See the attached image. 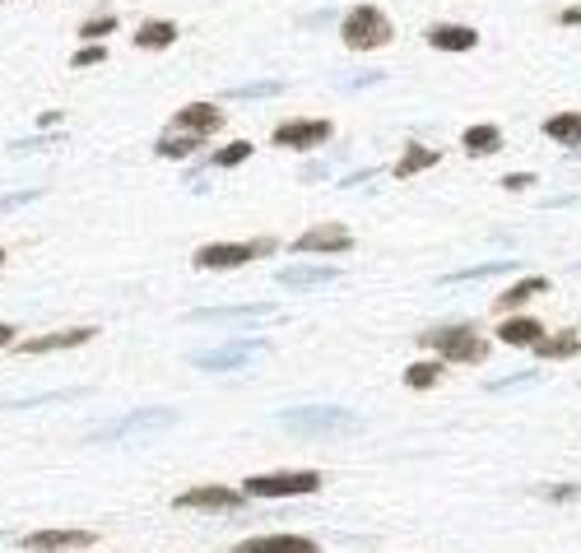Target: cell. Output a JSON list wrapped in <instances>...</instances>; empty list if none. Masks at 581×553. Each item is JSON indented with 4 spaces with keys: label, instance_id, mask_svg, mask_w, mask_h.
Segmentation results:
<instances>
[{
    "label": "cell",
    "instance_id": "28",
    "mask_svg": "<svg viewBox=\"0 0 581 553\" xmlns=\"http://www.w3.org/2000/svg\"><path fill=\"white\" fill-rule=\"evenodd\" d=\"M252 154H256V145H252V140H228L224 149H214V154H210V168H237V163H246Z\"/></svg>",
    "mask_w": 581,
    "mask_h": 553
},
{
    "label": "cell",
    "instance_id": "40",
    "mask_svg": "<svg viewBox=\"0 0 581 553\" xmlns=\"http://www.w3.org/2000/svg\"><path fill=\"white\" fill-rule=\"evenodd\" d=\"M559 19H563V23H581V5H568Z\"/></svg>",
    "mask_w": 581,
    "mask_h": 553
},
{
    "label": "cell",
    "instance_id": "32",
    "mask_svg": "<svg viewBox=\"0 0 581 553\" xmlns=\"http://www.w3.org/2000/svg\"><path fill=\"white\" fill-rule=\"evenodd\" d=\"M42 201V186H29V191H10V196H0V214L5 210H19V205H33Z\"/></svg>",
    "mask_w": 581,
    "mask_h": 553
},
{
    "label": "cell",
    "instance_id": "5",
    "mask_svg": "<svg viewBox=\"0 0 581 553\" xmlns=\"http://www.w3.org/2000/svg\"><path fill=\"white\" fill-rule=\"evenodd\" d=\"M246 497L242 488H228V484H196V488H186L173 497V507L177 512H219V516H233V512H246Z\"/></svg>",
    "mask_w": 581,
    "mask_h": 553
},
{
    "label": "cell",
    "instance_id": "12",
    "mask_svg": "<svg viewBox=\"0 0 581 553\" xmlns=\"http://www.w3.org/2000/svg\"><path fill=\"white\" fill-rule=\"evenodd\" d=\"M280 308L274 302H237V308H196L186 312L191 326H246V321H274Z\"/></svg>",
    "mask_w": 581,
    "mask_h": 553
},
{
    "label": "cell",
    "instance_id": "24",
    "mask_svg": "<svg viewBox=\"0 0 581 553\" xmlns=\"http://www.w3.org/2000/svg\"><path fill=\"white\" fill-rule=\"evenodd\" d=\"M544 135L553 145H563L572 154H581V112H559V117H549L544 121Z\"/></svg>",
    "mask_w": 581,
    "mask_h": 553
},
{
    "label": "cell",
    "instance_id": "2",
    "mask_svg": "<svg viewBox=\"0 0 581 553\" xmlns=\"http://www.w3.org/2000/svg\"><path fill=\"white\" fill-rule=\"evenodd\" d=\"M419 349L437 353L442 363H484V358H488V340H484L469 321L424 330V335H419Z\"/></svg>",
    "mask_w": 581,
    "mask_h": 553
},
{
    "label": "cell",
    "instance_id": "29",
    "mask_svg": "<svg viewBox=\"0 0 581 553\" xmlns=\"http://www.w3.org/2000/svg\"><path fill=\"white\" fill-rule=\"evenodd\" d=\"M117 33V14H89L85 23H79V42H103Z\"/></svg>",
    "mask_w": 581,
    "mask_h": 553
},
{
    "label": "cell",
    "instance_id": "25",
    "mask_svg": "<svg viewBox=\"0 0 581 553\" xmlns=\"http://www.w3.org/2000/svg\"><path fill=\"white\" fill-rule=\"evenodd\" d=\"M577 353H581L577 330H559V335H544L535 344V358H544V363H563V358H577Z\"/></svg>",
    "mask_w": 581,
    "mask_h": 553
},
{
    "label": "cell",
    "instance_id": "8",
    "mask_svg": "<svg viewBox=\"0 0 581 553\" xmlns=\"http://www.w3.org/2000/svg\"><path fill=\"white\" fill-rule=\"evenodd\" d=\"M330 135H335V126H330L326 117H293V121H280L270 130V140L280 149H298V154H312L321 149Z\"/></svg>",
    "mask_w": 581,
    "mask_h": 553
},
{
    "label": "cell",
    "instance_id": "15",
    "mask_svg": "<svg viewBox=\"0 0 581 553\" xmlns=\"http://www.w3.org/2000/svg\"><path fill=\"white\" fill-rule=\"evenodd\" d=\"M553 284H549V274H521L516 284H507L503 293L493 298V312L497 317H512V312H521L525 302H535V298H544Z\"/></svg>",
    "mask_w": 581,
    "mask_h": 553
},
{
    "label": "cell",
    "instance_id": "44",
    "mask_svg": "<svg viewBox=\"0 0 581 553\" xmlns=\"http://www.w3.org/2000/svg\"><path fill=\"white\" fill-rule=\"evenodd\" d=\"M0 540H5V535H0Z\"/></svg>",
    "mask_w": 581,
    "mask_h": 553
},
{
    "label": "cell",
    "instance_id": "37",
    "mask_svg": "<svg viewBox=\"0 0 581 553\" xmlns=\"http://www.w3.org/2000/svg\"><path fill=\"white\" fill-rule=\"evenodd\" d=\"M377 177V168H363V173H353V177H344L340 186H358V182H372Z\"/></svg>",
    "mask_w": 581,
    "mask_h": 553
},
{
    "label": "cell",
    "instance_id": "18",
    "mask_svg": "<svg viewBox=\"0 0 581 553\" xmlns=\"http://www.w3.org/2000/svg\"><path fill=\"white\" fill-rule=\"evenodd\" d=\"M544 335H549V330H544L535 317H521V312H512V317L497 321V340H503L507 349H535Z\"/></svg>",
    "mask_w": 581,
    "mask_h": 553
},
{
    "label": "cell",
    "instance_id": "30",
    "mask_svg": "<svg viewBox=\"0 0 581 553\" xmlns=\"http://www.w3.org/2000/svg\"><path fill=\"white\" fill-rule=\"evenodd\" d=\"M516 261H488V265H469V270H456L447 274V284H465V280H488V274H507Z\"/></svg>",
    "mask_w": 581,
    "mask_h": 553
},
{
    "label": "cell",
    "instance_id": "20",
    "mask_svg": "<svg viewBox=\"0 0 581 553\" xmlns=\"http://www.w3.org/2000/svg\"><path fill=\"white\" fill-rule=\"evenodd\" d=\"M182 38V29H177V23L173 19H145V23H135V47H140V51H168L173 42Z\"/></svg>",
    "mask_w": 581,
    "mask_h": 553
},
{
    "label": "cell",
    "instance_id": "26",
    "mask_svg": "<svg viewBox=\"0 0 581 553\" xmlns=\"http://www.w3.org/2000/svg\"><path fill=\"white\" fill-rule=\"evenodd\" d=\"M442 377H447V363H442L437 353H433V358H419V363L405 368V386H409V391H433Z\"/></svg>",
    "mask_w": 581,
    "mask_h": 553
},
{
    "label": "cell",
    "instance_id": "34",
    "mask_svg": "<svg viewBox=\"0 0 581 553\" xmlns=\"http://www.w3.org/2000/svg\"><path fill=\"white\" fill-rule=\"evenodd\" d=\"M503 186L507 191H525V186H535V177L531 173H512V177H503Z\"/></svg>",
    "mask_w": 581,
    "mask_h": 553
},
{
    "label": "cell",
    "instance_id": "13",
    "mask_svg": "<svg viewBox=\"0 0 581 553\" xmlns=\"http://www.w3.org/2000/svg\"><path fill=\"white\" fill-rule=\"evenodd\" d=\"M98 335V326H70V330H47V335H33V340H14L10 349L14 353H57V349H79Z\"/></svg>",
    "mask_w": 581,
    "mask_h": 553
},
{
    "label": "cell",
    "instance_id": "33",
    "mask_svg": "<svg viewBox=\"0 0 581 553\" xmlns=\"http://www.w3.org/2000/svg\"><path fill=\"white\" fill-rule=\"evenodd\" d=\"M47 145H51V130L33 135V140H14V145H10V154H19V158H23V154H38V149H47Z\"/></svg>",
    "mask_w": 581,
    "mask_h": 553
},
{
    "label": "cell",
    "instance_id": "38",
    "mask_svg": "<svg viewBox=\"0 0 581 553\" xmlns=\"http://www.w3.org/2000/svg\"><path fill=\"white\" fill-rule=\"evenodd\" d=\"M10 344H14V326L0 321V349H10Z\"/></svg>",
    "mask_w": 581,
    "mask_h": 553
},
{
    "label": "cell",
    "instance_id": "3",
    "mask_svg": "<svg viewBox=\"0 0 581 553\" xmlns=\"http://www.w3.org/2000/svg\"><path fill=\"white\" fill-rule=\"evenodd\" d=\"M391 38H396V23H391V14L377 10V5H353L340 19V42L349 51H377Z\"/></svg>",
    "mask_w": 581,
    "mask_h": 553
},
{
    "label": "cell",
    "instance_id": "36",
    "mask_svg": "<svg viewBox=\"0 0 581 553\" xmlns=\"http://www.w3.org/2000/svg\"><path fill=\"white\" fill-rule=\"evenodd\" d=\"M330 168H326V163H308V168H302V182H317V177H326Z\"/></svg>",
    "mask_w": 581,
    "mask_h": 553
},
{
    "label": "cell",
    "instance_id": "22",
    "mask_svg": "<svg viewBox=\"0 0 581 553\" xmlns=\"http://www.w3.org/2000/svg\"><path fill=\"white\" fill-rule=\"evenodd\" d=\"M437 163H442V149H428V145H405V154L396 158V182L419 177V173L437 168Z\"/></svg>",
    "mask_w": 581,
    "mask_h": 553
},
{
    "label": "cell",
    "instance_id": "23",
    "mask_svg": "<svg viewBox=\"0 0 581 553\" xmlns=\"http://www.w3.org/2000/svg\"><path fill=\"white\" fill-rule=\"evenodd\" d=\"M460 149H465V154H475V158H488V154L503 149V130H497L493 121L465 126V135H460Z\"/></svg>",
    "mask_w": 581,
    "mask_h": 553
},
{
    "label": "cell",
    "instance_id": "7",
    "mask_svg": "<svg viewBox=\"0 0 581 553\" xmlns=\"http://www.w3.org/2000/svg\"><path fill=\"white\" fill-rule=\"evenodd\" d=\"M270 340L252 335V340H228V344H219V349H201V353H191V368H201V372H233V368H246L256 353H265Z\"/></svg>",
    "mask_w": 581,
    "mask_h": 553
},
{
    "label": "cell",
    "instance_id": "39",
    "mask_svg": "<svg viewBox=\"0 0 581 553\" xmlns=\"http://www.w3.org/2000/svg\"><path fill=\"white\" fill-rule=\"evenodd\" d=\"M38 126H42V130H57V126H61V112H42Z\"/></svg>",
    "mask_w": 581,
    "mask_h": 553
},
{
    "label": "cell",
    "instance_id": "1",
    "mask_svg": "<svg viewBox=\"0 0 581 553\" xmlns=\"http://www.w3.org/2000/svg\"><path fill=\"white\" fill-rule=\"evenodd\" d=\"M280 424L298 437H340V433H358L363 419L353 409H340V405H298V409H284Z\"/></svg>",
    "mask_w": 581,
    "mask_h": 553
},
{
    "label": "cell",
    "instance_id": "43",
    "mask_svg": "<svg viewBox=\"0 0 581 553\" xmlns=\"http://www.w3.org/2000/svg\"><path fill=\"white\" fill-rule=\"evenodd\" d=\"M0 5H5V0H0Z\"/></svg>",
    "mask_w": 581,
    "mask_h": 553
},
{
    "label": "cell",
    "instance_id": "42",
    "mask_svg": "<svg viewBox=\"0 0 581 553\" xmlns=\"http://www.w3.org/2000/svg\"><path fill=\"white\" fill-rule=\"evenodd\" d=\"M85 553H98V549H85Z\"/></svg>",
    "mask_w": 581,
    "mask_h": 553
},
{
    "label": "cell",
    "instance_id": "19",
    "mask_svg": "<svg viewBox=\"0 0 581 553\" xmlns=\"http://www.w3.org/2000/svg\"><path fill=\"white\" fill-rule=\"evenodd\" d=\"M424 38L433 51H475L479 47V33L469 23H428Z\"/></svg>",
    "mask_w": 581,
    "mask_h": 553
},
{
    "label": "cell",
    "instance_id": "14",
    "mask_svg": "<svg viewBox=\"0 0 581 553\" xmlns=\"http://www.w3.org/2000/svg\"><path fill=\"white\" fill-rule=\"evenodd\" d=\"M168 130H186V135H219L224 130V112H219V103H186L173 112V126Z\"/></svg>",
    "mask_w": 581,
    "mask_h": 553
},
{
    "label": "cell",
    "instance_id": "6",
    "mask_svg": "<svg viewBox=\"0 0 581 553\" xmlns=\"http://www.w3.org/2000/svg\"><path fill=\"white\" fill-rule=\"evenodd\" d=\"M274 242L261 237V242H205L196 246V256H191V265L196 270H237V265H252L256 256H270Z\"/></svg>",
    "mask_w": 581,
    "mask_h": 553
},
{
    "label": "cell",
    "instance_id": "31",
    "mask_svg": "<svg viewBox=\"0 0 581 553\" xmlns=\"http://www.w3.org/2000/svg\"><path fill=\"white\" fill-rule=\"evenodd\" d=\"M103 61H107V47L103 42H79V51L70 57V70H94Z\"/></svg>",
    "mask_w": 581,
    "mask_h": 553
},
{
    "label": "cell",
    "instance_id": "10",
    "mask_svg": "<svg viewBox=\"0 0 581 553\" xmlns=\"http://www.w3.org/2000/svg\"><path fill=\"white\" fill-rule=\"evenodd\" d=\"M293 252L298 256H344V252H353V233L344 224H312L308 233L293 237Z\"/></svg>",
    "mask_w": 581,
    "mask_h": 553
},
{
    "label": "cell",
    "instance_id": "41",
    "mask_svg": "<svg viewBox=\"0 0 581 553\" xmlns=\"http://www.w3.org/2000/svg\"><path fill=\"white\" fill-rule=\"evenodd\" d=\"M0 265H5V246H0Z\"/></svg>",
    "mask_w": 581,
    "mask_h": 553
},
{
    "label": "cell",
    "instance_id": "4",
    "mask_svg": "<svg viewBox=\"0 0 581 553\" xmlns=\"http://www.w3.org/2000/svg\"><path fill=\"white\" fill-rule=\"evenodd\" d=\"M321 488V475L317 469H274V475H252L242 479V493L246 497H308Z\"/></svg>",
    "mask_w": 581,
    "mask_h": 553
},
{
    "label": "cell",
    "instance_id": "9",
    "mask_svg": "<svg viewBox=\"0 0 581 553\" xmlns=\"http://www.w3.org/2000/svg\"><path fill=\"white\" fill-rule=\"evenodd\" d=\"M29 553H85L98 544L94 531H79V525H51V531H33L19 540Z\"/></svg>",
    "mask_w": 581,
    "mask_h": 553
},
{
    "label": "cell",
    "instance_id": "35",
    "mask_svg": "<svg viewBox=\"0 0 581 553\" xmlns=\"http://www.w3.org/2000/svg\"><path fill=\"white\" fill-rule=\"evenodd\" d=\"M581 493V484H563V488H549V497L553 503H568V497H577Z\"/></svg>",
    "mask_w": 581,
    "mask_h": 553
},
{
    "label": "cell",
    "instance_id": "27",
    "mask_svg": "<svg viewBox=\"0 0 581 553\" xmlns=\"http://www.w3.org/2000/svg\"><path fill=\"white\" fill-rule=\"evenodd\" d=\"M284 94V79H256V85H233L228 98L233 103H256V98H280Z\"/></svg>",
    "mask_w": 581,
    "mask_h": 553
},
{
    "label": "cell",
    "instance_id": "16",
    "mask_svg": "<svg viewBox=\"0 0 581 553\" xmlns=\"http://www.w3.org/2000/svg\"><path fill=\"white\" fill-rule=\"evenodd\" d=\"M340 280V270L335 265H284V270H274V284L280 289H321V284H335Z\"/></svg>",
    "mask_w": 581,
    "mask_h": 553
},
{
    "label": "cell",
    "instance_id": "11",
    "mask_svg": "<svg viewBox=\"0 0 581 553\" xmlns=\"http://www.w3.org/2000/svg\"><path fill=\"white\" fill-rule=\"evenodd\" d=\"M173 424H177V409H135V414H126V419H117L112 428L94 433V442H117V437H154V433L173 428Z\"/></svg>",
    "mask_w": 581,
    "mask_h": 553
},
{
    "label": "cell",
    "instance_id": "21",
    "mask_svg": "<svg viewBox=\"0 0 581 553\" xmlns=\"http://www.w3.org/2000/svg\"><path fill=\"white\" fill-rule=\"evenodd\" d=\"M210 140L205 135H186V130H163L158 140H154V154L158 158H173V163H182V158H191L196 149H205Z\"/></svg>",
    "mask_w": 581,
    "mask_h": 553
},
{
    "label": "cell",
    "instance_id": "17",
    "mask_svg": "<svg viewBox=\"0 0 581 553\" xmlns=\"http://www.w3.org/2000/svg\"><path fill=\"white\" fill-rule=\"evenodd\" d=\"M233 553H321V544L312 535H252Z\"/></svg>",
    "mask_w": 581,
    "mask_h": 553
}]
</instances>
